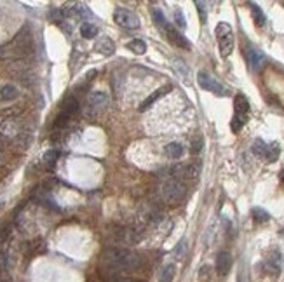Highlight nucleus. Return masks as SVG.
Returning <instances> with one entry per match:
<instances>
[{
    "label": "nucleus",
    "mask_w": 284,
    "mask_h": 282,
    "mask_svg": "<svg viewBox=\"0 0 284 282\" xmlns=\"http://www.w3.org/2000/svg\"><path fill=\"white\" fill-rule=\"evenodd\" d=\"M101 261L114 275H122L126 272L138 270L142 265V258L138 253L129 251L126 248H108L101 254Z\"/></svg>",
    "instance_id": "1"
},
{
    "label": "nucleus",
    "mask_w": 284,
    "mask_h": 282,
    "mask_svg": "<svg viewBox=\"0 0 284 282\" xmlns=\"http://www.w3.org/2000/svg\"><path fill=\"white\" fill-rule=\"evenodd\" d=\"M161 195L164 198V202L168 204H180L187 195V187L181 183L180 179H168L162 183Z\"/></svg>",
    "instance_id": "2"
},
{
    "label": "nucleus",
    "mask_w": 284,
    "mask_h": 282,
    "mask_svg": "<svg viewBox=\"0 0 284 282\" xmlns=\"http://www.w3.org/2000/svg\"><path fill=\"white\" fill-rule=\"evenodd\" d=\"M216 38H218V46H220V54L223 57L230 56L232 51H234V31H232V27L225 21L216 25Z\"/></svg>",
    "instance_id": "3"
},
{
    "label": "nucleus",
    "mask_w": 284,
    "mask_h": 282,
    "mask_svg": "<svg viewBox=\"0 0 284 282\" xmlns=\"http://www.w3.org/2000/svg\"><path fill=\"white\" fill-rule=\"evenodd\" d=\"M114 21H115L120 28H126V30H136V28H140V25H142L140 23L138 14L126 7L115 9V12H114Z\"/></svg>",
    "instance_id": "4"
},
{
    "label": "nucleus",
    "mask_w": 284,
    "mask_h": 282,
    "mask_svg": "<svg viewBox=\"0 0 284 282\" xmlns=\"http://www.w3.org/2000/svg\"><path fill=\"white\" fill-rule=\"evenodd\" d=\"M197 82H199V85L204 89V91H209V92H213V94H216V96H225L227 94V89L220 84L215 77H211L209 73H206V72L197 73Z\"/></svg>",
    "instance_id": "5"
},
{
    "label": "nucleus",
    "mask_w": 284,
    "mask_h": 282,
    "mask_svg": "<svg viewBox=\"0 0 284 282\" xmlns=\"http://www.w3.org/2000/svg\"><path fill=\"white\" fill-rule=\"evenodd\" d=\"M200 172V168L197 164H181L173 168L174 179H196Z\"/></svg>",
    "instance_id": "6"
},
{
    "label": "nucleus",
    "mask_w": 284,
    "mask_h": 282,
    "mask_svg": "<svg viewBox=\"0 0 284 282\" xmlns=\"http://www.w3.org/2000/svg\"><path fill=\"white\" fill-rule=\"evenodd\" d=\"M21 133H23V131H21L20 124L16 122L14 118H5V120H2V124H0V134L5 138L18 140Z\"/></svg>",
    "instance_id": "7"
},
{
    "label": "nucleus",
    "mask_w": 284,
    "mask_h": 282,
    "mask_svg": "<svg viewBox=\"0 0 284 282\" xmlns=\"http://www.w3.org/2000/svg\"><path fill=\"white\" fill-rule=\"evenodd\" d=\"M246 59H248L250 68L256 72V70H260L261 66H263L265 54L261 53L260 49H256V47H248V49H246Z\"/></svg>",
    "instance_id": "8"
},
{
    "label": "nucleus",
    "mask_w": 284,
    "mask_h": 282,
    "mask_svg": "<svg viewBox=\"0 0 284 282\" xmlns=\"http://www.w3.org/2000/svg\"><path fill=\"white\" fill-rule=\"evenodd\" d=\"M164 31H166V35H168L169 42L173 44V46L181 47V49H190V42H188L187 38H185L183 35L176 30V28H173L171 25H168Z\"/></svg>",
    "instance_id": "9"
},
{
    "label": "nucleus",
    "mask_w": 284,
    "mask_h": 282,
    "mask_svg": "<svg viewBox=\"0 0 284 282\" xmlns=\"http://www.w3.org/2000/svg\"><path fill=\"white\" fill-rule=\"evenodd\" d=\"M230 268H232V256H230V253H227V251L218 253V256H216V272H218L220 277H225V275H228Z\"/></svg>",
    "instance_id": "10"
},
{
    "label": "nucleus",
    "mask_w": 284,
    "mask_h": 282,
    "mask_svg": "<svg viewBox=\"0 0 284 282\" xmlns=\"http://www.w3.org/2000/svg\"><path fill=\"white\" fill-rule=\"evenodd\" d=\"M20 98V91L14 84H4L0 87V103H12Z\"/></svg>",
    "instance_id": "11"
},
{
    "label": "nucleus",
    "mask_w": 284,
    "mask_h": 282,
    "mask_svg": "<svg viewBox=\"0 0 284 282\" xmlns=\"http://www.w3.org/2000/svg\"><path fill=\"white\" fill-rule=\"evenodd\" d=\"M110 103V96L105 91H94L89 94V105L92 108H107Z\"/></svg>",
    "instance_id": "12"
},
{
    "label": "nucleus",
    "mask_w": 284,
    "mask_h": 282,
    "mask_svg": "<svg viewBox=\"0 0 284 282\" xmlns=\"http://www.w3.org/2000/svg\"><path fill=\"white\" fill-rule=\"evenodd\" d=\"M171 89H173V87H171V85H164V87H161V89H157V91H154V92H152V94L148 96V98L145 99V101H143L142 105H140V112L148 110V108L152 107V105H154L159 98H162V96H164V94H168V92L171 91Z\"/></svg>",
    "instance_id": "13"
},
{
    "label": "nucleus",
    "mask_w": 284,
    "mask_h": 282,
    "mask_svg": "<svg viewBox=\"0 0 284 282\" xmlns=\"http://www.w3.org/2000/svg\"><path fill=\"white\" fill-rule=\"evenodd\" d=\"M234 110L235 115H241V117H248V112H250V101L244 94H237L234 98Z\"/></svg>",
    "instance_id": "14"
},
{
    "label": "nucleus",
    "mask_w": 284,
    "mask_h": 282,
    "mask_svg": "<svg viewBox=\"0 0 284 282\" xmlns=\"http://www.w3.org/2000/svg\"><path fill=\"white\" fill-rule=\"evenodd\" d=\"M164 153H166V157H168V159L176 160V159H181V157H183L185 148H183V145H181V143H176V141H173V143H168V145H166Z\"/></svg>",
    "instance_id": "15"
},
{
    "label": "nucleus",
    "mask_w": 284,
    "mask_h": 282,
    "mask_svg": "<svg viewBox=\"0 0 284 282\" xmlns=\"http://www.w3.org/2000/svg\"><path fill=\"white\" fill-rule=\"evenodd\" d=\"M96 51L100 54H103V56H112V54L115 53V44H114L112 38L101 37L100 40H98V44H96Z\"/></svg>",
    "instance_id": "16"
},
{
    "label": "nucleus",
    "mask_w": 284,
    "mask_h": 282,
    "mask_svg": "<svg viewBox=\"0 0 284 282\" xmlns=\"http://www.w3.org/2000/svg\"><path fill=\"white\" fill-rule=\"evenodd\" d=\"M61 112L68 117H73V115L79 112V101L73 96H68V98L63 101V107H61Z\"/></svg>",
    "instance_id": "17"
},
{
    "label": "nucleus",
    "mask_w": 284,
    "mask_h": 282,
    "mask_svg": "<svg viewBox=\"0 0 284 282\" xmlns=\"http://www.w3.org/2000/svg\"><path fill=\"white\" fill-rule=\"evenodd\" d=\"M173 68H174V72H176V75L180 77V79H183L185 82H187L188 79H190V70H188V66L185 65V61L183 59H174L173 61Z\"/></svg>",
    "instance_id": "18"
},
{
    "label": "nucleus",
    "mask_w": 284,
    "mask_h": 282,
    "mask_svg": "<svg viewBox=\"0 0 284 282\" xmlns=\"http://www.w3.org/2000/svg\"><path fill=\"white\" fill-rule=\"evenodd\" d=\"M250 7H251V16H253L255 25H256V27H263V25L267 23V18H265V12L261 11V9L258 7L256 4H253V2H251V4H250Z\"/></svg>",
    "instance_id": "19"
},
{
    "label": "nucleus",
    "mask_w": 284,
    "mask_h": 282,
    "mask_svg": "<svg viewBox=\"0 0 284 282\" xmlns=\"http://www.w3.org/2000/svg\"><path fill=\"white\" fill-rule=\"evenodd\" d=\"M174 275H176V267H174L173 263L166 265V267L162 268L161 275H159V282H173Z\"/></svg>",
    "instance_id": "20"
},
{
    "label": "nucleus",
    "mask_w": 284,
    "mask_h": 282,
    "mask_svg": "<svg viewBox=\"0 0 284 282\" xmlns=\"http://www.w3.org/2000/svg\"><path fill=\"white\" fill-rule=\"evenodd\" d=\"M279 153H281L279 143H270V145L267 146V153H265L263 159L267 160V162H276V160L279 159Z\"/></svg>",
    "instance_id": "21"
},
{
    "label": "nucleus",
    "mask_w": 284,
    "mask_h": 282,
    "mask_svg": "<svg viewBox=\"0 0 284 282\" xmlns=\"http://www.w3.org/2000/svg\"><path fill=\"white\" fill-rule=\"evenodd\" d=\"M127 49H129L131 53L142 56V54H145V51H146V44L143 42V40H140V38H135V40L127 42Z\"/></svg>",
    "instance_id": "22"
},
{
    "label": "nucleus",
    "mask_w": 284,
    "mask_h": 282,
    "mask_svg": "<svg viewBox=\"0 0 284 282\" xmlns=\"http://www.w3.org/2000/svg\"><path fill=\"white\" fill-rule=\"evenodd\" d=\"M9 267H11V258H9V253L5 249H0V274L7 275Z\"/></svg>",
    "instance_id": "23"
},
{
    "label": "nucleus",
    "mask_w": 284,
    "mask_h": 282,
    "mask_svg": "<svg viewBox=\"0 0 284 282\" xmlns=\"http://www.w3.org/2000/svg\"><path fill=\"white\" fill-rule=\"evenodd\" d=\"M81 35L84 38H94L98 35V27L92 23H82L81 25Z\"/></svg>",
    "instance_id": "24"
},
{
    "label": "nucleus",
    "mask_w": 284,
    "mask_h": 282,
    "mask_svg": "<svg viewBox=\"0 0 284 282\" xmlns=\"http://www.w3.org/2000/svg\"><path fill=\"white\" fill-rule=\"evenodd\" d=\"M152 18H154L155 25H157L159 28H162V30H166V27L169 25L168 19H166V16L162 14V11H161V9H157V7L152 9Z\"/></svg>",
    "instance_id": "25"
},
{
    "label": "nucleus",
    "mask_w": 284,
    "mask_h": 282,
    "mask_svg": "<svg viewBox=\"0 0 284 282\" xmlns=\"http://www.w3.org/2000/svg\"><path fill=\"white\" fill-rule=\"evenodd\" d=\"M267 143H265L263 140H255V143H253V146H251V150H253V153L256 157H261L263 159L265 157V153H267Z\"/></svg>",
    "instance_id": "26"
},
{
    "label": "nucleus",
    "mask_w": 284,
    "mask_h": 282,
    "mask_svg": "<svg viewBox=\"0 0 284 282\" xmlns=\"http://www.w3.org/2000/svg\"><path fill=\"white\" fill-rule=\"evenodd\" d=\"M251 214H253L255 221H260V223H265V221L270 220V214L265 209H261V207H253V209H251Z\"/></svg>",
    "instance_id": "27"
},
{
    "label": "nucleus",
    "mask_w": 284,
    "mask_h": 282,
    "mask_svg": "<svg viewBox=\"0 0 284 282\" xmlns=\"http://www.w3.org/2000/svg\"><path fill=\"white\" fill-rule=\"evenodd\" d=\"M246 120H248V117H241V115H234L232 117V122H230V129L232 133H239V131L242 129V126L246 124Z\"/></svg>",
    "instance_id": "28"
},
{
    "label": "nucleus",
    "mask_w": 284,
    "mask_h": 282,
    "mask_svg": "<svg viewBox=\"0 0 284 282\" xmlns=\"http://www.w3.org/2000/svg\"><path fill=\"white\" fill-rule=\"evenodd\" d=\"M58 157H59L58 150H47V152L44 153V162H46L47 166H54L56 160H58Z\"/></svg>",
    "instance_id": "29"
},
{
    "label": "nucleus",
    "mask_w": 284,
    "mask_h": 282,
    "mask_svg": "<svg viewBox=\"0 0 284 282\" xmlns=\"http://www.w3.org/2000/svg\"><path fill=\"white\" fill-rule=\"evenodd\" d=\"M174 23H176V27L180 28V30H185V28H187V21H185V16H183V12H181V9H176V11H174Z\"/></svg>",
    "instance_id": "30"
},
{
    "label": "nucleus",
    "mask_w": 284,
    "mask_h": 282,
    "mask_svg": "<svg viewBox=\"0 0 284 282\" xmlns=\"http://www.w3.org/2000/svg\"><path fill=\"white\" fill-rule=\"evenodd\" d=\"M202 146H204L202 136H197L196 140L192 141V153H199L200 150H202Z\"/></svg>",
    "instance_id": "31"
},
{
    "label": "nucleus",
    "mask_w": 284,
    "mask_h": 282,
    "mask_svg": "<svg viewBox=\"0 0 284 282\" xmlns=\"http://www.w3.org/2000/svg\"><path fill=\"white\" fill-rule=\"evenodd\" d=\"M9 237H11V226L5 225L4 228L0 230V244H4V242H7Z\"/></svg>",
    "instance_id": "32"
},
{
    "label": "nucleus",
    "mask_w": 284,
    "mask_h": 282,
    "mask_svg": "<svg viewBox=\"0 0 284 282\" xmlns=\"http://www.w3.org/2000/svg\"><path fill=\"white\" fill-rule=\"evenodd\" d=\"M196 7H197V11H199L200 21H202V23H206V19H207V16H206V4H204V2H196Z\"/></svg>",
    "instance_id": "33"
},
{
    "label": "nucleus",
    "mask_w": 284,
    "mask_h": 282,
    "mask_svg": "<svg viewBox=\"0 0 284 282\" xmlns=\"http://www.w3.org/2000/svg\"><path fill=\"white\" fill-rule=\"evenodd\" d=\"M185 251H187V242H185V240H181L180 244H178L176 251H174V254H176V258H181V256L185 254Z\"/></svg>",
    "instance_id": "34"
},
{
    "label": "nucleus",
    "mask_w": 284,
    "mask_h": 282,
    "mask_svg": "<svg viewBox=\"0 0 284 282\" xmlns=\"http://www.w3.org/2000/svg\"><path fill=\"white\" fill-rule=\"evenodd\" d=\"M279 179H281V183L284 185V171H281V174H279Z\"/></svg>",
    "instance_id": "35"
},
{
    "label": "nucleus",
    "mask_w": 284,
    "mask_h": 282,
    "mask_svg": "<svg viewBox=\"0 0 284 282\" xmlns=\"http://www.w3.org/2000/svg\"><path fill=\"white\" fill-rule=\"evenodd\" d=\"M2 164H4V153L0 152V166H2Z\"/></svg>",
    "instance_id": "36"
},
{
    "label": "nucleus",
    "mask_w": 284,
    "mask_h": 282,
    "mask_svg": "<svg viewBox=\"0 0 284 282\" xmlns=\"http://www.w3.org/2000/svg\"><path fill=\"white\" fill-rule=\"evenodd\" d=\"M0 207H2V200H0Z\"/></svg>",
    "instance_id": "37"
},
{
    "label": "nucleus",
    "mask_w": 284,
    "mask_h": 282,
    "mask_svg": "<svg viewBox=\"0 0 284 282\" xmlns=\"http://www.w3.org/2000/svg\"><path fill=\"white\" fill-rule=\"evenodd\" d=\"M239 282H242V279H239Z\"/></svg>",
    "instance_id": "38"
}]
</instances>
